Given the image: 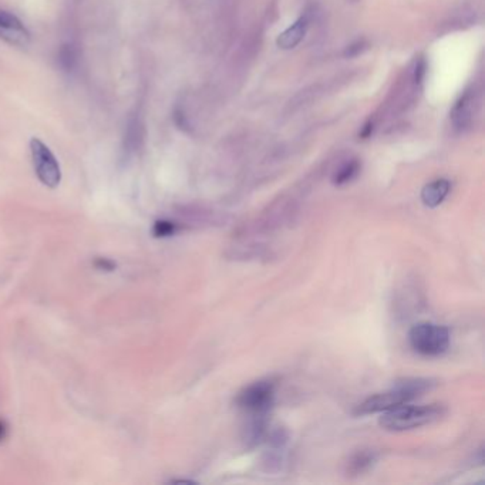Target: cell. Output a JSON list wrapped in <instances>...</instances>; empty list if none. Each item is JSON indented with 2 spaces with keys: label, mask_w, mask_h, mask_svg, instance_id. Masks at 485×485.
Segmentation results:
<instances>
[{
  "label": "cell",
  "mask_w": 485,
  "mask_h": 485,
  "mask_svg": "<svg viewBox=\"0 0 485 485\" xmlns=\"http://www.w3.org/2000/svg\"><path fill=\"white\" fill-rule=\"evenodd\" d=\"M96 266H97L98 269H105V270H113V269H114V263H113L111 261L103 259V258L96 262Z\"/></svg>",
  "instance_id": "14"
},
{
  "label": "cell",
  "mask_w": 485,
  "mask_h": 485,
  "mask_svg": "<svg viewBox=\"0 0 485 485\" xmlns=\"http://www.w3.org/2000/svg\"><path fill=\"white\" fill-rule=\"evenodd\" d=\"M277 385L273 380H259L246 386L237 397V406L249 416H266L275 402Z\"/></svg>",
  "instance_id": "4"
},
{
  "label": "cell",
  "mask_w": 485,
  "mask_h": 485,
  "mask_svg": "<svg viewBox=\"0 0 485 485\" xmlns=\"http://www.w3.org/2000/svg\"><path fill=\"white\" fill-rule=\"evenodd\" d=\"M450 189L451 184L449 180H435L423 188V191H421V201L429 208H435L447 198Z\"/></svg>",
  "instance_id": "9"
},
{
  "label": "cell",
  "mask_w": 485,
  "mask_h": 485,
  "mask_svg": "<svg viewBox=\"0 0 485 485\" xmlns=\"http://www.w3.org/2000/svg\"><path fill=\"white\" fill-rule=\"evenodd\" d=\"M446 411L447 410L442 405L409 406L406 403L383 413L380 417V426L387 431H407L435 423L446 414Z\"/></svg>",
  "instance_id": "2"
},
{
  "label": "cell",
  "mask_w": 485,
  "mask_h": 485,
  "mask_svg": "<svg viewBox=\"0 0 485 485\" xmlns=\"http://www.w3.org/2000/svg\"><path fill=\"white\" fill-rule=\"evenodd\" d=\"M377 458H378V453L374 450H360L354 453L347 461V468H346L347 475L356 477L367 473L377 462Z\"/></svg>",
  "instance_id": "10"
},
{
  "label": "cell",
  "mask_w": 485,
  "mask_h": 485,
  "mask_svg": "<svg viewBox=\"0 0 485 485\" xmlns=\"http://www.w3.org/2000/svg\"><path fill=\"white\" fill-rule=\"evenodd\" d=\"M352 2H357V0H352Z\"/></svg>",
  "instance_id": "17"
},
{
  "label": "cell",
  "mask_w": 485,
  "mask_h": 485,
  "mask_svg": "<svg viewBox=\"0 0 485 485\" xmlns=\"http://www.w3.org/2000/svg\"><path fill=\"white\" fill-rule=\"evenodd\" d=\"M477 96L474 91H466L455 103L451 111V120L457 130L468 129L477 114Z\"/></svg>",
  "instance_id": "7"
},
{
  "label": "cell",
  "mask_w": 485,
  "mask_h": 485,
  "mask_svg": "<svg viewBox=\"0 0 485 485\" xmlns=\"http://www.w3.org/2000/svg\"><path fill=\"white\" fill-rule=\"evenodd\" d=\"M358 171H360V162H358L357 160L347 161L333 175V184L334 185H345V184L350 182L353 178H356Z\"/></svg>",
  "instance_id": "11"
},
{
  "label": "cell",
  "mask_w": 485,
  "mask_h": 485,
  "mask_svg": "<svg viewBox=\"0 0 485 485\" xmlns=\"http://www.w3.org/2000/svg\"><path fill=\"white\" fill-rule=\"evenodd\" d=\"M367 47V45L365 43V41L362 40H358V41H356V43H353V45H350L347 49H346V52H345V56H349V57H354V56H357V54H360Z\"/></svg>",
  "instance_id": "13"
},
{
  "label": "cell",
  "mask_w": 485,
  "mask_h": 485,
  "mask_svg": "<svg viewBox=\"0 0 485 485\" xmlns=\"http://www.w3.org/2000/svg\"><path fill=\"white\" fill-rule=\"evenodd\" d=\"M450 332L446 326L421 322L409 332L410 346L421 356L437 357L444 354L450 347Z\"/></svg>",
  "instance_id": "3"
},
{
  "label": "cell",
  "mask_w": 485,
  "mask_h": 485,
  "mask_svg": "<svg viewBox=\"0 0 485 485\" xmlns=\"http://www.w3.org/2000/svg\"><path fill=\"white\" fill-rule=\"evenodd\" d=\"M30 153L34 171L41 184H45L49 188H56L61 181V170L52 150L41 140L32 138Z\"/></svg>",
  "instance_id": "5"
},
{
  "label": "cell",
  "mask_w": 485,
  "mask_h": 485,
  "mask_svg": "<svg viewBox=\"0 0 485 485\" xmlns=\"http://www.w3.org/2000/svg\"><path fill=\"white\" fill-rule=\"evenodd\" d=\"M175 229H177V226L173 222H170V221H157L153 230H154L155 237L161 238V237L173 235L174 232H175Z\"/></svg>",
  "instance_id": "12"
},
{
  "label": "cell",
  "mask_w": 485,
  "mask_h": 485,
  "mask_svg": "<svg viewBox=\"0 0 485 485\" xmlns=\"http://www.w3.org/2000/svg\"><path fill=\"white\" fill-rule=\"evenodd\" d=\"M435 386V382L431 378H423V377H407L403 380L396 382V385L383 393H377L366 400H363L362 403H358L353 414L360 417V416H369V414H377V413H386L391 409H396L402 405H406L411 400L423 396L424 393L430 391Z\"/></svg>",
  "instance_id": "1"
},
{
  "label": "cell",
  "mask_w": 485,
  "mask_h": 485,
  "mask_svg": "<svg viewBox=\"0 0 485 485\" xmlns=\"http://www.w3.org/2000/svg\"><path fill=\"white\" fill-rule=\"evenodd\" d=\"M0 39L10 45L25 47L30 41V33L19 17L8 10L0 9Z\"/></svg>",
  "instance_id": "6"
},
{
  "label": "cell",
  "mask_w": 485,
  "mask_h": 485,
  "mask_svg": "<svg viewBox=\"0 0 485 485\" xmlns=\"http://www.w3.org/2000/svg\"><path fill=\"white\" fill-rule=\"evenodd\" d=\"M6 435H8V426H6L5 421L0 420V441H3L6 438Z\"/></svg>",
  "instance_id": "15"
},
{
  "label": "cell",
  "mask_w": 485,
  "mask_h": 485,
  "mask_svg": "<svg viewBox=\"0 0 485 485\" xmlns=\"http://www.w3.org/2000/svg\"><path fill=\"white\" fill-rule=\"evenodd\" d=\"M308 26H309V20L306 16H302L301 19H298L289 29H286L283 33L279 34L277 40L278 47H281L282 50H290L293 47H297L303 40Z\"/></svg>",
  "instance_id": "8"
},
{
  "label": "cell",
  "mask_w": 485,
  "mask_h": 485,
  "mask_svg": "<svg viewBox=\"0 0 485 485\" xmlns=\"http://www.w3.org/2000/svg\"><path fill=\"white\" fill-rule=\"evenodd\" d=\"M371 130H373V125H371V124H366L360 136H362L363 138H366V137H369V136L371 134Z\"/></svg>",
  "instance_id": "16"
}]
</instances>
